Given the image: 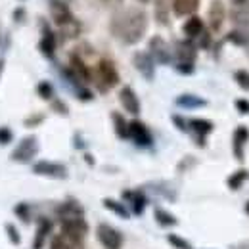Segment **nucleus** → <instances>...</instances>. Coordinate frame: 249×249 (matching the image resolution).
<instances>
[{"mask_svg": "<svg viewBox=\"0 0 249 249\" xmlns=\"http://www.w3.org/2000/svg\"><path fill=\"white\" fill-rule=\"evenodd\" d=\"M146 29H148V14L142 8H134V6L119 10L109 21L111 35L126 46L140 42L142 36L146 35Z\"/></svg>", "mask_w": 249, "mask_h": 249, "instance_id": "obj_1", "label": "nucleus"}, {"mask_svg": "<svg viewBox=\"0 0 249 249\" xmlns=\"http://www.w3.org/2000/svg\"><path fill=\"white\" fill-rule=\"evenodd\" d=\"M50 14H52V19L54 23L65 33V36L73 38L81 33V23L75 19V16L71 14L69 6L62 2V0H52L50 2Z\"/></svg>", "mask_w": 249, "mask_h": 249, "instance_id": "obj_2", "label": "nucleus"}, {"mask_svg": "<svg viewBox=\"0 0 249 249\" xmlns=\"http://www.w3.org/2000/svg\"><path fill=\"white\" fill-rule=\"evenodd\" d=\"M173 58L175 62V69L180 75H192L196 69V58H197V50L196 44L186 38V40H177L175 42V50H173Z\"/></svg>", "mask_w": 249, "mask_h": 249, "instance_id": "obj_3", "label": "nucleus"}, {"mask_svg": "<svg viewBox=\"0 0 249 249\" xmlns=\"http://www.w3.org/2000/svg\"><path fill=\"white\" fill-rule=\"evenodd\" d=\"M119 71L115 67V63L107 58H102L96 65V85L102 92H107L109 89L119 85Z\"/></svg>", "mask_w": 249, "mask_h": 249, "instance_id": "obj_4", "label": "nucleus"}, {"mask_svg": "<svg viewBox=\"0 0 249 249\" xmlns=\"http://www.w3.org/2000/svg\"><path fill=\"white\" fill-rule=\"evenodd\" d=\"M96 236H98V242L104 246L106 249H121L123 248V234L117 230V228H113L111 224H106V222H102V224H98V228H96Z\"/></svg>", "mask_w": 249, "mask_h": 249, "instance_id": "obj_5", "label": "nucleus"}, {"mask_svg": "<svg viewBox=\"0 0 249 249\" xmlns=\"http://www.w3.org/2000/svg\"><path fill=\"white\" fill-rule=\"evenodd\" d=\"M36 154H38V140H36V136H25L16 146V150L12 152L10 157L16 163H31Z\"/></svg>", "mask_w": 249, "mask_h": 249, "instance_id": "obj_6", "label": "nucleus"}, {"mask_svg": "<svg viewBox=\"0 0 249 249\" xmlns=\"http://www.w3.org/2000/svg\"><path fill=\"white\" fill-rule=\"evenodd\" d=\"M148 54L154 58V62L156 63H161V65H169V63L173 62V50H171V46H169V42L163 38V36H152L150 38V44H148Z\"/></svg>", "mask_w": 249, "mask_h": 249, "instance_id": "obj_7", "label": "nucleus"}, {"mask_svg": "<svg viewBox=\"0 0 249 249\" xmlns=\"http://www.w3.org/2000/svg\"><path fill=\"white\" fill-rule=\"evenodd\" d=\"M33 173L38 177H48V178H67V167L56 161H36L33 165Z\"/></svg>", "mask_w": 249, "mask_h": 249, "instance_id": "obj_8", "label": "nucleus"}, {"mask_svg": "<svg viewBox=\"0 0 249 249\" xmlns=\"http://www.w3.org/2000/svg\"><path fill=\"white\" fill-rule=\"evenodd\" d=\"M60 224H62L63 234H67V236H71V238H75V240H79V242H83L85 236H87V232H89V224H87L85 217L62 218Z\"/></svg>", "mask_w": 249, "mask_h": 249, "instance_id": "obj_9", "label": "nucleus"}, {"mask_svg": "<svg viewBox=\"0 0 249 249\" xmlns=\"http://www.w3.org/2000/svg\"><path fill=\"white\" fill-rule=\"evenodd\" d=\"M128 138H130L136 146H142V148H148V146H152V142H154V138H152L148 126L142 123V121H138V119H134V121L128 123Z\"/></svg>", "mask_w": 249, "mask_h": 249, "instance_id": "obj_10", "label": "nucleus"}, {"mask_svg": "<svg viewBox=\"0 0 249 249\" xmlns=\"http://www.w3.org/2000/svg\"><path fill=\"white\" fill-rule=\"evenodd\" d=\"M132 63L138 69V73L146 79V81H154L156 79V62L148 52H136L132 56Z\"/></svg>", "mask_w": 249, "mask_h": 249, "instance_id": "obj_11", "label": "nucleus"}, {"mask_svg": "<svg viewBox=\"0 0 249 249\" xmlns=\"http://www.w3.org/2000/svg\"><path fill=\"white\" fill-rule=\"evenodd\" d=\"M207 19H209V29L213 33H218L224 25L226 19V10L222 0H211L209 10H207Z\"/></svg>", "mask_w": 249, "mask_h": 249, "instance_id": "obj_12", "label": "nucleus"}, {"mask_svg": "<svg viewBox=\"0 0 249 249\" xmlns=\"http://www.w3.org/2000/svg\"><path fill=\"white\" fill-rule=\"evenodd\" d=\"M213 126H215V124L211 123V121H207V119H199V117L188 121V130L194 132V138H196V142H197L199 148L205 146V138H207V134L213 132Z\"/></svg>", "mask_w": 249, "mask_h": 249, "instance_id": "obj_13", "label": "nucleus"}, {"mask_svg": "<svg viewBox=\"0 0 249 249\" xmlns=\"http://www.w3.org/2000/svg\"><path fill=\"white\" fill-rule=\"evenodd\" d=\"M69 69H71V73H73L83 85H87V83L92 81V73H90L89 65L85 63V60H83L79 54H75V52L69 56Z\"/></svg>", "mask_w": 249, "mask_h": 249, "instance_id": "obj_14", "label": "nucleus"}, {"mask_svg": "<svg viewBox=\"0 0 249 249\" xmlns=\"http://www.w3.org/2000/svg\"><path fill=\"white\" fill-rule=\"evenodd\" d=\"M249 142V128L248 126H238L234 130V136H232V154L238 161L244 159V154H246V144Z\"/></svg>", "mask_w": 249, "mask_h": 249, "instance_id": "obj_15", "label": "nucleus"}, {"mask_svg": "<svg viewBox=\"0 0 249 249\" xmlns=\"http://www.w3.org/2000/svg\"><path fill=\"white\" fill-rule=\"evenodd\" d=\"M38 50L48 60H52L54 58V52H56V35L52 33V29L48 27V23H44V21H42V38L38 42Z\"/></svg>", "mask_w": 249, "mask_h": 249, "instance_id": "obj_16", "label": "nucleus"}, {"mask_svg": "<svg viewBox=\"0 0 249 249\" xmlns=\"http://www.w3.org/2000/svg\"><path fill=\"white\" fill-rule=\"evenodd\" d=\"M119 102H121V106L124 107V111H128V113H132V115H138L140 109H142L138 96H136V92H134L130 87H123V89H121V92H119Z\"/></svg>", "mask_w": 249, "mask_h": 249, "instance_id": "obj_17", "label": "nucleus"}, {"mask_svg": "<svg viewBox=\"0 0 249 249\" xmlns=\"http://www.w3.org/2000/svg\"><path fill=\"white\" fill-rule=\"evenodd\" d=\"M123 197L130 203V209H132L134 215H142L144 213L148 199L140 190H126V192H123Z\"/></svg>", "mask_w": 249, "mask_h": 249, "instance_id": "obj_18", "label": "nucleus"}, {"mask_svg": "<svg viewBox=\"0 0 249 249\" xmlns=\"http://www.w3.org/2000/svg\"><path fill=\"white\" fill-rule=\"evenodd\" d=\"M56 215L62 218H75V217H85V209H83V205L79 203V201H75V199H67V201H63L62 205L56 209Z\"/></svg>", "mask_w": 249, "mask_h": 249, "instance_id": "obj_19", "label": "nucleus"}, {"mask_svg": "<svg viewBox=\"0 0 249 249\" xmlns=\"http://www.w3.org/2000/svg\"><path fill=\"white\" fill-rule=\"evenodd\" d=\"M50 249H85V246H83V242L60 232L50 240Z\"/></svg>", "mask_w": 249, "mask_h": 249, "instance_id": "obj_20", "label": "nucleus"}, {"mask_svg": "<svg viewBox=\"0 0 249 249\" xmlns=\"http://www.w3.org/2000/svg\"><path fill=\"white\" fill-rule=\"evenodd\" d=\"M177 16H194L199 8V0H171Z\"/></svg>", "mask_w": 249, "mask_h": 249, "instance_id": "obj_21", "label": "nucleus"}, {"mask_svg": "<svg viewBox=\"0 0 249 249\" xmlns=\"http://www.w3.org/2000/svg\"><path fill=\"white\" fill-rule=\"evenodd\" d=\"M182 31H184V35H186L190 40L201 36V33H203V19L197 18V16H190V19L184 23Z\"/></svg>", "mask_w": 249, "mask_h": 249, "instance_id": "obj_22", "label": "nucleus"}, {"mask_svg": "<svg viewBox=\"0 0 249 249\" xmlns=\"http://www.w3.org/2000/svg\"><path fill=\"white\" fill-rule=\"evenodd\" d=\"M50 232H52V222H50L48 218H42V220L38 222V228H36V236H35V242H33V249L42 248Z\"/></svg>", "mask_w": 249, "mask_h": 249, "instance_id": "obj_23", "label": "nucleus"}, {"mask_svg": "<svg viewBox=\"0 0 249 249\" xmlns=\"http://www.w3.org/2000/svg\"><path fill=\"white\" fill-rule=\"evenodd\" d=\"M175 104L180 106V107H186V109H194V107H203V106H207V102H205L203 98L196 96V94H180V96L175 100Z\"/></svg>", "mask_w": 249, "mask_h": 249, "instance_id": "obj_24", "label": "nucleus"}, {"mask_svg": "<svg viewBox=\"0 0 249 249\" xmlns=\"http://www.w3.org/2000/svg\"><path fill=\"white\" fill-rule=\"evenodd\" d=\"M169 6L171 2L169 0H156V21L159 25H169Z\"/></svg>", "mask_w": 249, "mask_h": 249, "instance_id": "obj_25", "label": "nucleus"}, {"mask_svg": "<svg viewBox=\"0 0 249 249\" xmlns=\"http://www.w3.org/2000/svg\"><path fill=\"white\" fill-rule=\"evenodd\" d=\"M111 121H113V126H115V134L119 138H128V123L124 121V117L121 113L113 111L111 113Z\"/></svg>", "mask_w": 249, "mask_h": 249, "instance_id": "obj_26", "label": "nucleus"}, {"mask_svg": "<svg viewBox=\"0 0 249 249\" xmlns=\"http://www.w3.org/2000/svg\"><path fill=\"white\" fill-rule=\"evenodd\" d=\"M154 217H156L157 224H161V226H177V224H178V220H177L175 215H171L169 211H165V209H161V207H156Z\"/></svg>", "mask_w": 249, "mask_h": 249, "instance_id": "obj_27", "label": "nucleus"}, {"mask_svg": "<svg viewBox=\"0 0 249 249\" xmlns=\"http://www.w3.org/2000/svg\"><path fill=\"white\" fill-rule=\"evenodd\" d=\"M104 207L106 209H109L111 213H115V215H119L121 218H128V209L124 207V203H119V201H115V199H111V197H106L104 199Z\"/></svg>", "mask_w": 249, "mask_h": 249, "instance_id": "obj_28", "label": "nucleus"}, {"mask_svg": "<svg viewBox=\"0 0 249 249\" xmlns=\"http://www.w3.org/2000/svg\"><path fill=\"white\" fill-rule=\"evenodd\" d=\"M249 178V173L246 171V169H242V171H236L230 178H228V186H230V190H238V188L242 186L246 180Z\"/></svg>", "mask_w": 249, "mask_h": 249, "instance_id": "obj_29", "label": "nucleus"}, {"mask_svg": "<svg viewBox=\"0 0 249 249\" xmlns=\"http://www.w3.org/2000/svg\"><path fill=\"white\" fill-rule=\"evenodd\" d=\"M36 92L42 100H54V87L48 81H40L36 85Z\"/></svg>", "mask_w": 249, "mask_h": 249, "instance_id": "obj_30", "label": "nucleus"}, {"mask_svg": "<svg viewBox=\"0 0 249 249\" xmlns=\"http://www.w3.org/2000/svg\"><path fill=\"white\" fill-rule=\"evenodd\" d=\"M234 79H236V83H238V87H240L242 90H249V71L238 69V71L234 73Z\"/></svg>", "mask_w": 249, "mask_h": 249, "instance_id": "obj_31", "label": "nucleus"}, {"mask_svg": "<svg viewBox=\"0 0 249 249\" xmlns=\"http://www.w3.org/2000/svg\"><path fill=\"white\" fill-rule=\"evenodd\" d=\"M167 240H169V244H171L173 248H177V249H194L188 240L180 238V236H177V234H169V238H167Z\"/></svg>", "mask_w": 249, "mask_h": 249, "instance_id": "obj_32", "label": "nucleus"}, {"mask_svg": "<svg viewBox=\"0 0 249 249\" xmlns=\"http://www.w3.org/2000/svg\"><path fill=\"white\" fill-rule=\"evenodd\" d=\"M6 234H8V238H10V242L14 244V246H19L21 244V236H19V232H18V228L12 224V222H8L6 226Z\"/></svg>", "mask_w": 249, "mask_h": 249, "instance_id": "obj_33", "label": "nucleus"}, {"mask_svg": "<svg viewBox=\"0 0 249 249\" xmlns=\"http://www.w3.org/2000/svg\"><path fill=\"white\" fill-rule=\"evenodd\" d=\"M14 140V132L8 126H0V146H6Z\"/></svg>", "mask_w": 249, "mask_h": 249, "instance_id": "obj_34", "label": "nucleus"}, {"mask_svg": "<svg viewBox=\"0 0 249 249\" xmlns=\"http://www.w3.org/2000/svg\"><path fill=\"white\" fill-rule=\"evenodd\" d=\"M42 121H44V115H42V113H38V115L35 113V115H29V117L23 121V124H25V126H29V128H33V126H38Z\"/></svg>", "mask_w": 249, "mask_h": 249, "instance_id": "obj_35", "label": "nucleus"}, {"mask_svg": "<svg viewBox=\"0 0 249 249\" xmlns=\"http://www.w3.org/2000/svg\"><path fill=\"white\" fill-rule=\"evenodd\" d=\"M14 211H16V215H18V217H21L25 222L29 220V205H27V203H19V205H16V209H14Z\"/></svg>", "mask_w": 249, "mask_h": 249, "instance_id": "obj_36", "label": "nucleus"}, {"mask_svg": "<svg viewBox=\"0 0 249 249\" xmlns=\"http://www.w3.org/2000/svg\"><path fill=\"white\" fill-rule=\"evenodd\" d=\"M171 119H173L175 126H177L180 132H188V121L184 119V117H180V115H173Z\"/></svg>", "mask_w": 249, "mask_h": 249, "instance_id": "obj_37", "label": "nucleus"}, {"mask_svg": "<svg viewBox=\"0 0 249 249\" xmlns=\"http://www.w3.org/2000/svg\"><path fill=\"white\" fill-rule=\"evenodd\" d=\"M236 109H238L240 113L248 115V113H249V100H246V98H240V100H236Z\"/></svg>", "mask_w": 249, "mask_h": 249, "instance_id": "obj_38", "label": "nucleus"}, {"mask_svg": "<svg viewBox=\"0 0 249 249\" xmlns=\"http://www.w3.org/2000/svg\"><path fill=\"white\" fill-rule=\"evenodd\" d=\"M52 107H54L60 115H67V113H69V111H67V106L63 104L62 100H56V98H54V100H52Z\"/></svg>", "mask_w": 249, "mask_h": 249, "instance_id": "obj_39", "label": "nucleus"}, {"mask_svg": "<svg viewBox=\"0 0 249 249\" xmlns=\"http://www.w3.org/2000/svg\"><path fill=\"white\" fill-rule=\"evenodd\" d=\"M23 18H25V10H23V8H18V10L14 12V19H16V23L23 21Z\"/></svg>", "mask_w": 249, "mask_h": 249, "instance_id": "obj_40", "label": "nucleus"}, {"mask_svg": "<svg viewBox=\"0 0 249 249\" xmlns=\"http://www.w3.org/2000/svg\"><path fill=\"white\" fill-rule=\"evenodd\" d=\"M209 36H211V35H209V33H201V46H203V48H207V46H209Z\"/></svg>", "mask_w": 249, "mask_h": 249, "instance_id": "obj_41", "label": "nucleus"}, {"mask_svg": "<svg viewBox=\"0 0 249 249\" xmlns=\"http://www.w3.org/2000/svg\"><path fill=\"white\" fill-rule=\"evenodd\" d=\"M4 65H6L4 58H0V77H2V73H4Z\"/></svg>", "mask_w": 249, "mask_h": 249, "instance_id": "obj_42", "label": "nucleus"}, {"mask_svg": "<svg viewBox=\"0 0 249 249\" xmlns=\"http://www.w3.org/2000/svg\"><path fill=\"white\" fill-rule=\"evenodd\" d=\"M87 163H90V165H94V159H92V156H90V154H87Z\"/></svg>", "mask_w": 249, "mask_h": 249, "instance_id": "obj_43", "label": "nucleus"}, {"mask_svg": "<svg viewBox=\"0 0 249 249\" xmlns=\"http://www.w3.org/2000/svg\"><path fill=\"white\" fill-rule=\"evenodd\" d=\"M138 2H142V4H146V2H150V0H138Z\"/></svg>", "mask_w": 249, "mask_h": 249, "instance_id": "obj_44", "label": "nucleus"}, {"mask_svg": "<svg viewBox=\"0 0 249 249\" xmlns=\"http://www.w3.org/2000/svg\"><path fill=\"white\" fill-rule=\"evenodd\" d=\"M246 211L249 213V201H248V205H246Z\"/></svg>", "mask_w": 249, "mask_h": 249, "instance_id": "obj_45", "label": "nucleus"}, {"mask_svg": "<svg viewBox=\"0 0 249 249\" xmlns=\"http://www.w3.org/2000/svg\"><path fill=\"white\" fill-rule=\"evenodd\" d=\"M0 40H2V33H0Z\"/></svg>", "mask_w": 249, "mask_h": 249, "instance_id": "obj_46", "label": "nucleus"}]
</instances>
